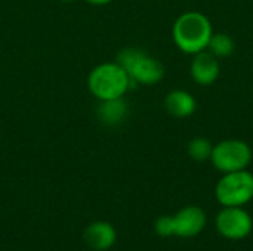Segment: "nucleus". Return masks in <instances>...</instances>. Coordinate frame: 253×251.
<instances>
[{
    "label": "nucleus",
    "instance_id": "obj_4",
    "mask_svg": "<svg viewBox=\"0 0 253 251\" xmlns=\"http://www.w3.org/2000/svg\"><path fill=\"white\" fill-rule=\"evenodd\" d=\"M215 198L222 207H245L253 200V173L248 169L224 173L216 182Z\"/></svg>",
    "mask_w": 253,
    "mask_h": 251
},
{
    "label": "nucleus",
    "instance_id": "obj_3",
    "mask_svg": "<svg viewBox=\"0 0 253 251\" xmlns=\"http://www.w3.org/2000/svg\"><path fill=\"white\" fill-rule=\"evenodd\" d=\"M116 62L126 70L132 83L153 86L162 81L165 75L163 64L138 47L123 49L122 52H119Z\"/></svg>",
    "mask_w": 253,
    "mask_h": 251
},
{
    "label": "nucleus",
    "instance_id": "obj_16",
    "mask_svg": "<svg viewBox=\"0 0 253 251\" xmlns=\"http://www.w3.org/2000/svg\"><path fill=\"white\" fill-rule=\"evenodd\" d=\"M61 1H64V3H70V1H74V0H61Z\"/></svg>",
    "mask_w": 253,
    "mask_h": 251
},
{
    "label": "nucleus",
    "instance_id": "obj_12",
    "mask_svg": "<svg viewBox=\"0 0 253 251\" xmlns=\"http://www.w3.org/2000/svg\"><path fill=\"white\" fill-rule=\"evenodd\" d=\"M234 49H236V43L233 37L227 33H213L208 44V50L212 55H215L218 59L231 56L234 53Z\"/></svg>",
    "mask_w": 253,
    "mask_h": 251
},
{
    "label": "nucleus",
    "instance_id": "obj_9",
    "mask_svg": "<svg viewBox=\"0 0 253 251\" xmlns=\"http://www.w3.org/2000/svg\"><path fill=\"white\" fill-rule=\"evenodd\" d=\"M117 240L114 226L108 222H92L83 232V241L89 249L95 251L110 250Z\"/></svg>",
    "mask_w": 253,
    "mask_h": 251
},
{
    "label": "nucleus",
    "instance_id": "obj_14",
    "mask_svg": "<svg viewBox=\"0 0 253 251\" xmlns=\"http://www.w3.org/2000/svg\"><path fill=\"white\" fill-rule=\"evenodd\" d=\"M154 231L162 238L175 237V226H173V216H160L154 223Z\"/></svg>",
    "mask_w": 253,
    "mask_h": 251
},
{
    "label": "nucleus",
    "instance_id": "obj_7",
    "mask_svg": "<svg viewBox=\"0 0 253 251\" xmlns=\"http://www.w3.org/2000/svg\"><path fill=\"white\" fill-rule=\"evenodd\" d=\"M206 222H208V217L202 207L185 206L173 215L175 237L194 238L203 232Z\"/></svg>",
    "mask_w": 253,
    "mask_h": 251
},
{
    "label": "nucleus",
    "instance_id": "obj_1",
    "mask_svg": "<svg viewBox=\"0 0 253 251\" xmlns=\"http://www.w3.org/2000/svg\"><path fill=\"white\" fill-rule=\"evenodd\" d=\"M212 34L213 28L211 19L197 10L182 13L172 27V38L176 47L188 55L206 50Z\"/></svg>",
    "mask_w": 253,
    "mask_h": 251
},
{
    "label": "nucleus",
    "instance_id": "obj_6",
    "mask_svg": "<svg viewBox=\"0 0 253 251\" xmlns=\"http://www.w3.org/2000/svg\"><path fill=\"white\" fill-rule=\"evenodd\" d=\"M216 232L230 241L248 238L253 231V219L243 207H222L215 217Z\"/></svg>",
    "mask_w": 253,
    "mask_h": 251
},
{
    "label": "nucleus",
    "instance_id": "obj_11",
    "mask_svg": "<svg viewBox=\"0 0 253 251\" xmlns=\"http://www.w3.org/2000/svg\"><path fill=\"white\" fill-rule=\"evenodd\" d=\"M127 114V105L123 101V98L120 99H111V101H102L98 115L99 118L105 123V124H119L122 120H125Z\"/></svg>",
    "mask_w": 253,
    "mask_h": 251
},
{
    "label": "nucleus",
    "instance_id": "obj_5",
    "mask_svg": "<svg viewBox=\"0 0 253 251\" xmlns=\"http://www.w3.org/2000/svg\"><path fill=\"white\" fill-rule=\"evenodd\" d=\"M252 157L253 151L248 142L242 139H225L213 145L211 161L224 175L246 170L252 163Z\"/></svg>",
    "mask_w": 253,
    "mask_h": 251
},
{
    "label": "nucleus",
    "instance_id": "obj_10",
    "mask_svg": "<svg viewBox=\"0 0 253 251\" xmlns=\"http://www.w3.org/2000/svg\"><path fill=\"white\" fill-rule=\"evenodd\" d=\"M197 101L196 98L182 89L172 90L165 98V109L176 118H185L196 112Z\"/></svg>",
    "mask_w": 253,
    "mask_h": 251
},
{
    "label": "nucleus",
    "instance_id": "obj_13",
    "mask_svg": "<svg viewBox=\"0 0 253 251\" xmlns=\"http://www.w3.org/2000/svg\"><path fill=\"white\" fill-rule=\"evenodd\" d=\"M212 149H213L212 142L208 138H202V136L193 138L188 142V148H187L190 158L197 161V163H203V161L211 160Z\"/></svg>",
    "mask_w": 253,
    "mask_h": 251
},
{
    "label": "nucleus",
    "instance_id": "obj_2",
    "mask_svg": "<svg viewBox=\"0 0 253 251\" xmlns=\"http://www.w3.org/2000/svg\"><path fill=\"white\" fill-rule=\"evenodd\" d=\"M132 80L126 70L117 62H105L95 67L87 77L90 93L102 101L120 99L130 89Z\"/></svg>",
    "mask_w": 253,
    "mask_h": 251
},
{
    "label": "nucleus",
    "instance_id": "obj_15",
    "mask_svg": "<svg viewBox=\"0 0 253 251\" xmlns=\"http://www.w3.org/2000/svg\"><path fill=\"white\" fill-rule=\"evenodd\" d=\"M86 1L89 4H93V6H104V4H108L113 0H86Z\"/></svg>",
    "mask_w": 253,
    "mask_h": 251
},
{
    "label": "nucleus",
    "instance_id": "obj_8",
    "mask_svg": "<svg viewBox=\"0 0 253 251\" xmlns=\"http://www.w3.org/2000/svg\"><path fill=\"white\" fill-rule=\"evenodd\" d=\"M190 74L191 78L200 86H211L213 84L221 74V64L219 59L212 55L208 49L193 55V61L190 64Z\"/></svg>",
    "mask_w": 253,
    "mask_h": 251
}]
</instances>
